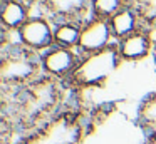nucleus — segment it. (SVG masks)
I'll return each instance as SVG.
<instances>
[{
	"label": "nucleus",
	"instance_id": "1",
	"mask_svg": "<svg viewBox=\"0 0 156 144\" xmlns=\"http://www.w3.org/2000/svg\"><path fill=\"white\" fill-rule=\"evenodd\" d=\"M44 76L41 55L22 45L2 47L0 80L4 89H22Z\"/></svg>",
	"mask_w": 156,
	"mask_h": 144
},
{
	"label": "nucleus",
	"instance_id": "2",
	"mask_svg": "<svg viewBox=\"0 0 156 144\" xmlns=\"http://www.w3.org/2000/svg\"><path fill=\"white\" fill-rule=\"evenodd\" d=\"M122 59L119 55L118 45H111L108 49L96 54L82 55L77 69L71 80H67L76 89H91V87H99L106 84V80L118 70L121 65Z\"/></svg>",
	"mask_w": 156,
	"mask_h": 144
},
{
	"label": "nucleus",
	"instance_id": "3",
	"mask_svg": "<svg viewBox=\"0 0 156 144\" xmlns=\"http://www.w3.org/2000/svg\"><path fill=\"white\" fill-rule=\"evenodd\" d=\"M19 40L22 47L30 52L42 55L54 44V22L44 15H32L24 25L19 29Z\"/></svg>",
	"mask_w": 156,
	"mask_h": 144
},
{
	"label": "nucleus",
	"instance_id": "4",
	"mask_svg": "<svg viewBox=\"0 0 156 144\" xmlns=\"http://www.w3.org/2000/svg\"><path fill=\"white\" fill-rule=\"evenodd\" d=\"M81 54L79 50L74 49H64V47L54 45L41 55V64H42V72L44 76L51 77L55 80H71L81 62Z\"/></svg>",
	"mask_w": 156,
	"mask_h": 144
},
{
	"label": "nucleus",
	"instance_id": "5",
	"mask_svg": "<svg viewBox=\"0 0 156 144\" xmlns=\"http://www.w3.org/2000/svg\"><path fill=\"white\" fill-rule=\"evenodd\" d=\"M114 44L116 40H114V35H112L109 20L91 17L82 25L77 50L81 55H89V54L101 52V50L114 45Z\"/></svg>",
	"mask_w": 156,
	"mask_h": 144
},
{
	"label": "nucleus",
	"instance_id": "6",
	"mask_svg": "<svg viewBox=\"0 0 156 144\" xmlns=\"http://www.w3.org/2000/svg\"><path fill=\"white\" fill-rule=\"evenodd\" d=\"M52 22H77L84 25L92 17V0H41Z\"/></svg>",
	"mask_w": 156,
	"mask_h": 144
},
{
	"label": "nucleus",
	"instance_id": "7",
	"mask_svg": "<svg viewBox=\"0 0 156 144\" xmlns=\"http://www.w3.org/2000/svg\"><path fill=\"white\" fill-rule=\"evenodd\" d=\"M122 62H139L148 55H153V42L144 29L124 37L116 42Z\"/></svg>",
	"mask_w": 156,
	"mask_h": 144
},
{
	"label": "nucleus",
	"instance_id": "8",
	"mask_svg": "<svg viewBox=\"0 0 156 144\" xmlns=\"http://www.w3.org/2000/svg\"><path fill=\"white\" fill-rule=\"evenodd\" d=\"M109 25H111L114 40L119 42V40H122L124 37H128V35H131V33L138 32V30L144 29L146 22H144V19H143L141 12L131 3V5L124 7L122 10H119L118 13H114V15L109 19Z\"/></svg>",
	"mask_w": 156,
	"mask_h": 144
},
{
	"label": "nucleus",
	"instance_id": "9",
	"mask_svg": "<svg viewBox=\"0 0 156 144\" xmlns=\"http://www.w3.org/2000/svg\"><path fill=\"white\" fill-rule=\"evenodd\" d=\"M30 17V3L27 0H2V7H0L2 30L17 32Z\"/></svg>",
	"mask_w": 156,
	"mask_h": 144
},
{
	"label": "nucleus",
	"instance_id": "10",
	"mask_svg": "<svg viewBox=\"0 0 156 144\" xmlns=\"http://www.w3.org/2000/svg\"><path fill=\"white\" fill-rule=\"evenodd\" d=\"M136 121L148 139H156V92L143 99L138 107Z\"/></svg>",
	"mask_w": 156,
	"mask_h": 144
},
{
	"label": "nucleus",
	"instance_id": "11",
	"mask_svg": "<svg viewBox=\"0 0 156 144\" xmlns=\"http://www.w3.org/2000/svg\"><path fill=\"white\" fill-rule=\"evenodd\" d=\"M82 25L77 22H55L54 23V44L57 47L77 50L81 40Z\"/></svg>",
	"mask_w": 156,
	"mask_h": 144
},
{
	"label": "nucleus",
	"instance_id": "12",
	"mask_svg": "<svg viewBox=\"0 0 156 144\" xmlns=\"http://www.w3.org/2000/svg\"><path fill=\"white\" fill-rule=\"evenodd\" d=\"M128 5H131V0H92V17L109 20L114 13H118L119 10H122Z\"/></svg>",
	"mask_w": 156,
	"mask_h": 144
},
{
	"label": "nucleus",
	"instance_id": "13",
	"mask_svg": "<svg viewBox=\"0 0 156 144\" xmlns=\"http://www.w3.org/2000/svg\"><path fill=\"white\" fill-rule=\"evenodd\" d=\"M131 3L141 12L146 23L156 20V0H131Z\"/></svg>",
	"mask_w": 156,
	"mask_h": 144
},
{
	"label": "nucleus",
	"instance_id": "14",
	"mask_svg": "<svg viewBox=\"0 0 156 144\" xmlns=\"http://www.w3.org/2000/svg\"><path fill=\"white\" fill-rule=\"evenodd\" d=\"M144 30H146V33L149 35V39H151V42H153V55H156V20L154 22L146 23Z\"/></svg>",
	"mask_w": 156,
	"mask_h": 144
},
{
	"label": "nucleus",
	"instance_id": "15",
	"mask_svg": "<svg viewBox=\"0 0 156 144\" xmlns=\"http://www.w3.org/2000/svg\"><path fill=\"white\" fill-rule=\"evenodd\" d=\"M144 144H156V139H146Z\"/></svg>",
	"mask_w": 156,
	"mask_h": 144
}]
</instances>
